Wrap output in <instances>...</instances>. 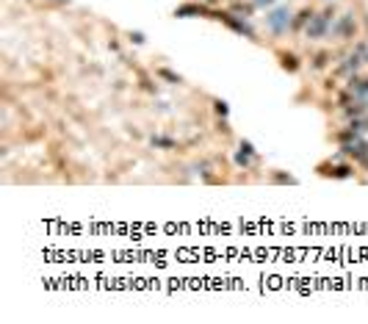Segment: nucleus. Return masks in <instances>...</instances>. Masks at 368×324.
Here are the masks:
<instances>
[{
    "instance_id": "7",
    "label": "nucleus",
    "mask_w": 368,
    "mask_h": 324,
    "mask_svg": "<svg viewBox=\"0 0 368 324\" xmlns=\"http://www.w3.org/2000/svg\"><path fill=\"white\" fill-rule=\"evenodd\" d=\"M349 92H352L354 97H368V78L352 75L349 78Z\"/></svg>"
},
{
    "instance_id": "11",
    "label": "nucleus",
    "mask_w": 368,
    "mask_h": 324,
    "mask_svg": "<svg viewBox=\"0 0 368 324\" xmlns=\"http://www.w3.org/2000/svg\"><path fill=\"white\" fill-rule=\"evenodd\" d=\"M153 147H164V150H174V139H166V136H153Z\"/></svg>"
},
{
    "instance_id": "18",
    "label": "nucleus",
    "mask_w": 368,
    "mask_h": 324,
    "mask_svg": "<svg viewBox=\"0 0 368 324\" xmlns=\"http://www.w3.org/2000/svg\"><path fill=\"white\" fill-rule=\"evenodd\" d=\"M271 3H274V0H255V6H257V8H263V6H271Z\"/></svg>"
},
{
    "instance_id": "3",
    "label": "nucleus",
    "mask_w": 368,
    "mask_h": 324,
    "mask_svg": "<svg viewBox=\"0 0 368 324\" xmlns=\"http://www.w3.org/2000/svg\"><path fill=\"white\" fill-rule=\"evenodd\" d=\"M219 22H224V25H230V28L236 31V34L246 36V39H255V31L246 25V17H236V14H227V11H219V14H213Z\"/></svg>"
},
{
    "instance_id": "16",
    "label": "nucleus",
    "mask_w": 368,
    "mask_h": 324,
    "mask_svg": "<svg viewBox=\"0 0 368 324\" xmlns=\"http://www.w3.org/2000/svg\"><path fill=\"white\" fill-rule=\"evenodd\" d=\"M271 180H274V183H296V180H293L291 175H274Z\"/></svg>"
},
{
    "instance_id": "12",
    "label": "nucleus",
    "mask_w": 368,
    "mask_h": 324,
    "mask_svg": "<svg viewBox=\"0 0 368 324\" xmlns=\"http://www.w3.org/2000/svg\"><path fill=\"white\" fill-rule=\"evenodd\" d=\"M349 127H352V130H357V133L363 136V133L368 130V117H363V120H360V117H354V122H352Z\"/></svg>"
},
{
    "instance_id": "10",
    "label": "nucleus",
    "mask_w": 368,
    "mask_h": 324,
    "mask_svg": "<svg viewBox=\"0 0 368 324\" xmlns=\"http://www.w3.org/2000/svg\"><path fill=\"white\" fill-rule=\"evenodd\" d=\"M191 14H210V11L202 8V6H180L174 11V17H191Z\"/></svg>"
},
{
    "instance_id": "5",
    "label": "nucleus",
    "mask_w": 368,
    "mask_h": 324,
    "mask_svg": "<svg viewBox=\"0 0 368 324\" xmlns=\"http://www.w3.org/2000/svg\"><path fill=\"white\" fill-rule=\"evenodd\" d=\"M340 155H346V158H354L357 163H363L368 158V141L366 139H357L349 141V144H340Z\"/></svg>"
},
{
    "instance_id": "4",
    "label": "nucleus",
    "mask_w": 368,
    "mask_h": 324,
    "mask_svg": "<svg viewBox=\"0 0 368 324\" xmlns=\"http://www.w3.org/2000/svg\"><path fill=\"white\" fill-rule=\"evenodd\" d=\"M354 31H357L354 17L352 14H343V17H338V22L329 28V34H332L338 42H346V39H352V36H354Z\"/></svg>"
},
{
    "instance_id": "1",
    "label": "nucleus",
    "mask_w": 368,
    "mask_h": 324,
    "mask_svg": "<svg viewBox=\"0 0 368 324\" xmlns=\"http://www.w3.org/2000/svg\"><path fill=\"white\" fill-rule=\"evenodd\" d=\"M266 25L274 36H283L285 31L291 28V8L283 6V8H274L271 14H266Z\"/></svg>"
},
{
    "instance_id": "2",
    "label": "nucleus",
    "mask_w": 368,
    "mask_h": 324,
    "mask_svg": "<svg viewBox=\"0 0 368 324\" xmlns=\"http://www.w3.org/2000/svg\"><path fill=\"white\" fill-rule=\"evenodd\" d=\"M329 25H332V8H327V11H321V14L310 17V22H307V39H321V36L329 31Z\"/></svg>"
},
{
    "instance_id": "17",
    "label": "nucleus",
    "mask_w": 368,
    "mask_h": 324,
    "mask_svg": "<svg viewBox=\"0 0 368 324\" xmlns=\"http://www.w3.org/2000/svg\"><path fill=\"white\" fill-rule=\"evenodd\" d=\"M130 39H133V44H144V34H141V31H136V34H130Z\"/></svg>"
},
{
    "instance_id": "14",
    "label": "nucleus",
    "mask_w": 368,
    "mask_h": 324,
    "mask_svg": "<svg viewBox=\"0 0 368 324\" xmlns=\"http://www.w3.org/2000/svg\"><path fill=\"white\" fill-rule=\"evenodd\" d=\"M213 108H216L219 117H227V114H230V106L224 103V100H213Z\"/></svg>"
},
{
    "instance_id": "9",
    "label": "nucleus",
    "mask_w": 368,
    "mask_h": 324,
    "mask_svg": "<svg viewBox=\"0 0 368 324\" xmlns=\"http://www.w3.org/2000/svg\"><path fill=\"white\" fill-rule=\"evenodd\" d=\"M280 67L288 72H296L299 70V58L293 56V53H280Z\"/></svg>"
},
{
    "instance_id": "13",
    "label": "nucleus",
    "mask_w": 368,
    "mask_h": 324,
    "mask_svg": "<svg viewBox=\"0 0 368 324\" xmlns=\"http://www.w3.org/2000/svg\"><path fill=\"white\" fill-rule=\"evenodd\" d=\"M329 58H332V56H329L327 50H324V53H319V56L313 58V70H324V67H327V61H329Z\"/></svg>"
},
{
    "instance_id": "8",
    "label": "nucleus",
    "mask_w": 368,
    "mask_h": 324,
    "mask_svg": "<svg viewBox=\"0 0 368 324\" xmlns=\"http://www.w3.org/2000/svg\"><path fill=\"white\" fill-rule=\"evenodd\" d=\"M321 175H329V177H352L354 175V169L349 166V163H340V166H329V172H321Z\"/></svg>"
},
{
    "instance_id": "15",
    "label": "nucleus",
    "mask_w": 368,
    "mask_h": 324,
    "mask_svg": "<svg viewBox=\"0 0 368 324\" xmlns=\"http://www.w3.org/2000/svg\"><path fill=\"white\" fill-rule=\"evenodd\" d=\"M158 75H161V78H166V81H172V83H183V78H180V75H174V72H169V70H158Z\"/></svg>"
},
{
    "instance_id": "6",
    "label": "nucleus",
    "mask_w": 368,
    "mask_h": 324,
    "mask_svg": "<svg viewBox=\"0 0 368 324\" xmlns=\"http://www.w3.org/2000/svg\"><path fill=\"white\" fill-rule=\"evenodd\" d=\"M252 158H257L255 147H252L249 141H241V150L236 153V163H238V166H249Z\"/></svg>"
}]
</instances>
